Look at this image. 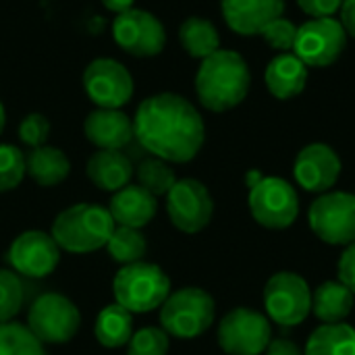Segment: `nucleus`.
<instances>
[{
    "mask_svg": "<svg viewBox=\"0 0 355 355\" xmlns=\"http://www.w3.org/2000/svg\"><path fill=\"white\" fill-rule=\"evenodd\" d=\"M135 139L152 156L183 164L193 160L206 139L200 110L183 96L160 92L146 98L133 119Z\"/></svg>",
    "mask_w": 355,
    "mask_h": 355,
    "instance_id": "nucleus-1",
    "label": "nucleus"
},
{
    "mask_svg": "<svg viewBox=\"0 0 355 355\" xmlns=\"http://www.w3.org/2000/svg\"><path fill=\"white\" fill-rule=\"evenodd\" d=\"M250 85V67L235 50H216L202 60L196 73L198 100L210 112H227L239 106L248 98Z\"/></svg>",
    "mask_w": 355,
    "mask_h": 355,
    "instance_id": "nucleus-2",
    "label": "nucleus"
},
{
    "mask_svg": "<svg viewBox=\"0 0 355 355\" xmlns=\"http://www.w3.org/2000/svg\"><path fill=\"white\" fill-rule=\"evenodd\" d=\"M114 227L116 223L108 208L100 204H73L54 218L50 235L69 254H92L106 248Z\"/></svg>",
    "mask_w": 355,
    "mask_h": 355,
    "instance_id": "nucleus-3",
    "label": "nucleus"
},
{
    "mask_svg": "<svg viewBox=\"0 0 355 355\" xmlns=\"http://www.w3.org/2000/svg\"><path fill=\"white\" fill-rule=\"evenodd\" d=\"M114 302L129 310L131 314H146L160 310V306L171 295L168 275L152 262L125 264L112 281Z\"/></svg>",
    "mask_w": 355,
    "mask_h": 355,
    "instance_id": "nucleus-4",
    "label": "nucleus"
},
{
    "mask_svg": "<svg viewBox=\"0 0 355 355\" xmlns=\"http://www.w3.org/2000/svg\"><path fill=\"white\" fill-rule=\"evenodd\" d=\"M216 316L214 297L200 287H183L171 291L160 306V329L175 339H196L204 335Z\"/></svg>",
    "mask_w": 355,
    "mask_h": 355,
    "instance_id": "nucleus-5",
    "label": "nucleus"
},
{
    "mask_svg": "<svg viewBox=\"0 0 355 355\" xmlns=\"http://www.w3.org/2000/svg\"><path fill=\"white\" fill-rule=\"evenodd\" d=\"M81 327L77 306L62 293H42L33 300L27 312V329L44 345L69 343Z\"/></svg>",
    "mask_w": 355,
    "mask_h": 355,
    "instance_id": "nucleus-6",
    "label": "nucleus"
},
{
    "mask_svg": "<svg viewBox=\"0 0 355 355\" xmlns=\"http://www.w3.org/2000/svg\"><path fill=\"white\" fill-rule=\"evenodd\" d=\"M248 204L254 220L272 231L289 229L300 214L297 191L281 177H262L250 187Z\"/></svg>",
    "mask_w": 355,
    "mask_h": 355,
    "instance_id": "nucleus-7",
    "label": "nucleus"
},
{
    "mask_svg": "<svg viewBox=\"0 0 355 355\" xmlns=\"http://www.w3.org/2000/svg\"><path fill=\"white\" fill-rule=\"evenodd\" d=\"M268 320L281 327H297L312 312V291L304 277L291 270L277 272L264 287Z\"/></svg>",
    "mask_w": 355,
    "mask_h": 355,
    "instance_id": "nucleus-8",
    "label": "nucleus"
},
{
    "mask_svg": "<svg viewBox=\"0 0 355 355\" xmlns=\"http://www.w3.org/2000/svg\"><path fill=\"white\" fill-rule=\"evenodd\" d=\"M347 48V33L339 19L320 17L310 19L297 27V37L293 54L306 67H331L335 64Z\"/></svg>",
    "mask_w": 355,
    "mask_h": 355,
    "instance_id": "nucleus-9",
    "label": "nucleus"
},
{
    "mask_svg": "<svg viewBox=\"0 0 355 355\" xmlns=\"http://www.w3.org/2000/svg\"><path fill=\"white\" fill-rule=\"evenodd\" d=\"M310 227L329 245H349L355 241V193L327 191L310 206Z\"/></svg>",
    "mask_w": 355,
    "mask_h": 355,
    "instance_id": "nucleus-10",
    "label": "nucleus"
},
{
    "mask_svg": "<svg viewBox=\"0 0 355 355\" xmlns=\"http://www.w3.org/2000/svg\"><path fill=\"white\" fill-rule=\"evenodd\" d=\"M112 40L121 50L137 58L158 56L166 46V31L160 19L144 8H129L114 15Z\"/></svg>",
    "mask_w": 355,
    "mask_h": 355,
    "instance_id": "nucleus-11",
    "label": "nucleus"
},
{
    "mask_svg": "<svg viewBox=\"0 0 355 355\" xmlns=\"http://www.w3.org/2000/svg\"><path fill=\"white\" fill-rule=\"evenodd\" d=\"M270 339L272 327L268 316L250 308L231 310L218 324V345L227 355L264 354Z\"/></svg>",
    "mask_w": 355,
    "mask_h": 355,
    "instance_id": "nucleus-12",
    "label": "nucleus"
},
{
    "mask_svg": "<svg viewBox=\"0 0 355 355\" xmlns=\"http://www.w3.org/2000/svg\"><path fill=\"white\" fill-rule=\"evenodd\" d=\"M83 89L96 108H123L133 98L135 81L123 62L102 56L85 67Z\"/></svg>",
    "mask_w": 355,
    "mask_h": 355,
    "instance_id": "nucleus-13",
    "label": "nucleus"
},
{
    "mask_svg": "<svg viewBox=\"0 0 355 355\" xmlns=\"http://www.w3.org/2000/svg\"><path fill=\"white\" fill-rule=\"evenodd\" d=\"M166 212L171 223L183 233L204 231L214 214V200L208 187L198 179H177L166 193Z\"/></svg>",
    "mask_w": 355,
    "mask_h": 355,
    "instance_id": "nucleus-14",
    "label": "nucleus"
},
{
    "mask_svg": "<svg viewBox=\"0 0 355 355\" xmlns=\"http://www.w3.org/2000/svg\"><path fill=\"white\" fill-rule=\"evenodd\" d=\"M60 248L50 233L25 231L17 235L6 252V260L17 275L44 279L52 275L60 262Z\"/></svg>",
    "mask_w": 355,
    "mask_h": 355,
    "instance_id": "nucleus-15",
    "label": "nucleus"
},
{
    "mask_svg": "<svg viewBox=\"0 0 355 355\" xmlns=\"http://www.w3.org/2000/svg\"><path fill=\"white\" fill-rule=\"evenodd\" d=\"M341 158L327 144L306 146L293 164L295 181L302 189L310 193H327L341 177Z\"/></svg>",
    "mask_w": 355,
    "mask_h": 355,
    "instance_id": "nucleus-16",
    "label": "nucleus"
},
{
    "mask_svg": "<svg viewBox=\"0 0 355 355\" xmlns=\"http://www.w3.org/2000/svg\"><path fill=\"white\" fill-rule=\"evenodd\" d=\"M83 133L98 150H123L135 137V127L121 108H96L83 121Z\"/></svg>",
    "mask_w": 355,
    "mask_h": 355,
    "instance_id": "nucleus-17",
    "label": "nucleus"
},
{
    "mask_svg": "<svg viewBox=\"0 0 355 355\" xmlns=\"http://www.w3.org/2000/svg\"><path fill=\"white\" fill-rule=\"evenodd\" d=\"M225 23L237 35H260L266 23L285 12V0H220Z\"/></svg>",
    "mask_w": 355,
    "mask_h": 355,
    "instance_id": "nucleus-18",
    "label": "nucleus"
},
{
    "mask_svg": "<svg viewBox=\"0 0 355 355\" xmlns=\"http://www.w3.org/2000/svg\"><path fill=\"white\" fill-rule=\"evenodd\" d=\"M108 212L121 227L144 229L158 212V198L141 185H127L112 193Z\"/></svg>",
    "mask_w": 355,
    "mask_h": 355,
    "instance_id": "nucleus-19",
    "label": "nucleus"
},
{
    "mask_svg": "<svg viewBox=\"0 0 355 355\" xmlns=\"http://www.w3.org/2000/svg\"><path fill=\"white\" fill-rule=\"evenodd\" d=\"M264 81H266L268 92L275 98L291 100L306 89L308 67L293 52H283L268 62Z\"/></svg>",
    "mask_w": 355,
    "mask_h": 355,
    "instance_id": "nucleus-20",
    "label": "nucleus"
},
{
    "mask_svg": "<svg viewBox=\"0 0 355 355\" xmlns=\"http://www.w3.org/2000/svg\"><path fill=\"white\" fill-rule=\"evenodd\" d=\"M89 181L104 191H119L133 179V164L121 150H98L87 160Z\"/></svg>",
    "mask_w": 355,
    "mask_h": 355,
    "instance_id": "nucleus-21",
    "label": "nucleus"
},
{
    "mask_svg": "<svg viewBox=\"0 0 355 355\" xmlns=\"http://www.w3.org/2000/svg\"><path fill=\"white\" fill-rule=\"evenodd\" d=\"M25 171L31 181H35L42 187H54L60 185L69 173H71V160L69 156L54 146H40L33 148L25 156Z\"/></svg>",
    "mask_w": 355,
    "mask_h": 355,
    "instance_id": "nucleus-22",
    "label": "nucleus"
},
{
    "mask_svg": "<svg viewBox=\"0 0 355 355\" xmlns=\"http://www.w3.org/2000/svg\"><path fill=\"white\" fill-rule=\"evenodd\" d=\"M355 295L341 281H327L312 293V310L324 324L343 322L354 310Z\"/></svg>",
    "mask_w": 355,
    "mask_h": 355,
    "instance_id": "nucleus-23",
    "label": "nucleus"
},
{
    "mask_svg": "<svg viewBox=\"0 0 355 355\" xmlns=\"http://www.w3.org/2000/svg\"><path fill=\"white\" fill-rule=\"evenodd\" d=\"M94 335L98 343L108 349L125 347L133 337V314L123 306H119L116 302L106 306L96 318Z\"/></svg>",
    "mask_w": 355,
    "mask_h": 355,
    "instance_id": "nucleus-24",
    "label": "nucleus"
},
{
    "mask_svg": "<svg viewBox=\"0 0 355 355\" xmlns=\"http://www.w3.org/2000/svg\"><path fill=\"white\" fill-rule=\"evenodd\" d=\"M181 48L193 58H208L216 50H220V35L214 23L202 17H187L179 27Z\"/></svg>",
    "mask_w": 355,
    "mask_h": 355,
    "instance_id": "nucleus-25",
    "label": "nucleus"
},
{
    "mask_svg": "<svg viewBox=\"0 0 355 355\" xmlns=\"http://www.w3.org/2000/svg\"><path fill=\"white\" fill-rule=\"evenodd\" d=\"M304 355H355V329L345 322L318 327L310 335Z\"/></svg>",
    "mask_w": 355,
    "mask_h": 355,
    "instance_id": "nucleus-26",
    "label": "nucleus"
},
{
    "mask_svg": "<svg viewBox=\"0 0 355 355\" xmlns=\"http://www.w3.org/2000/svg\"><path fill=\"white\" fill-rule=\"evenodd\" d=\"M106 250L110 254V258L119 264H133V262H139L144 260L146 256V250H148V243H146V237L141 233V229H131V227H121L116 225L108 243H106Z\"/></svg>",
    "mask_w": 355,
    "mask_h": 355,
    "instance_id": "nucleus-27",
    "label": "nucleus"
},
{
    "mask_svg": "<svg viewBox=\"0 0 355 355\" xmlns=\"http://www.w3.org/2000/svg\"><path fill=\"white\" fill-rule=\"evenodd\" d=\"M0 355H46L44 343L19 322L0 324Z\"/></svg>",
    "mask_w": 355,
    "mask_h": 355,
    "instance_id": "nucleus-28",
    "label": "nucleus"
},
{
    "mask_svg": "<svg viewBox=\"0 0 355 355\" xmlns=\"http://www.w3.org/2000/svg\"><path fill=\"white\" fill-rule=\"evenodd\" d=\"M137 181H139L137 185L148 189L152 196L160 198L173 189V185L177 183V177H175V171L171 168V162L152 156V158H146L137 166Z\"/></svg>",
    "mask_w": 355,
    "mask_h": 355,
    "instance_id": "nucleus-29",
    "label": "nucleus"
},
{
    "mask_svg": "<svg viewBox=\"0 0 355 355\" xmlns=\"http://www.w3.org/2000/svg\"><path fill=\"white\" fill-rule=\"evenodd\" d=\"M25 175V154L12 144H0V193L17 189Z\"/></svg>",
    "mask_w": 355,
    "mask_h": 355,
    "instance_id": "nucleus-30",
    "label": "nucleus"
},
{
    "mask_svg": "<svg viewBox=\"0 0 355 355\" xmlns=\"http://www.w3.org/2000/svg\"><path fill=\"white\" fill-rule=\"evenodd\" d=\"M23 283L15 270L0 268V324L10 322L23 306Z\"/></svg>",
    "mask_w": 355,
    "mask_h": 355,
    "instance_id": "nucleus-31",
    "label": "nucleus"
},
{
    "mask_svg": "<svg viewBox=\"0 0 355 355\" xmlns=\"http://www.w3.org/2000/svg\"><path fill=\"white\" fill-rule=\"evenodd\" d=\"M125 347H127V355H166L168 335L162 329L146 327L135 331Z\"/></svg>",
    "mask_w": 355,
    "mask_h": 355,
    "instance_id": "nucleus-32",
    "label": "nucleus"
},
{
    "mask_svg": "<svg viewBox=\"0 0 355 355\" xmlns=\"http://www.w3.org/2000/svg\"><path fill=\"white\" fill-rule=\"evenodd\" d=\"M260 35L264 37V42L279 50L281 54L283 52H293V46H295V37H297V25L285 17H277L272 19L270 23L264 25V29L260 31Z\"/></svg>",
    "mask_w": 355,
    "mask_h": 355,
    "instance_id": "nucleus-33",
    "label": "nucleus"
},
{
    "mask_svg": "<svg viewBox=\"0 0 355 355\" xmlns=\"http://www.w3.org/2000/svg\"><path fill=\"white\" fill-rule=\"evenodd\" d=\"M50 129H52V125H50L48 116H44L42 112H31L19 123V139L33 150V148L46 146Z\"/></svg>",
    "mask_w": 355,
    "mask_h": 355,
    "instance_id": "nucleus-34",
    "label": "nucleus"
},
{
    "mask_svg": "<svg viewBox=\"0 0 355 355\" xmlns=\"http://www.w3.org/2000/svg\"><path fill=\"white\" fill-rule=\"evenodd\" d=\"M297 4L312 19H320V17H333V15H337L341 10L343 0H297Z\"/></svg>",
    "mask_w": 355,
    "mask_h": 355,
    "instance_id": "nucleus-35",
    "label": "nucleus"
},
{
    "mask_svg": "<svg viewBox=\"0 0 355 355\" xmlns=\"http://www.w3.org/2000/svg\"><path fill=\"white\" fill-rule=\"evenodd\" d=\"M339 281L355 295V241L345 245V252L339 260Z\"/></svg>",
    "mask_w": 355,
    "mask_h": 355,
    "instance_id": "nucleus-36",
    "label": "nucleus"
},
{
    "mask_svg": "<svg viewBox=\"0 0 355 355\" xmlns=\"http://www.w3.org/2000/svg\"><path fill=\"white\" fill-rule=\"evenodd\" d=\"M264 355H304L302 349L289 339H270Z\"/></svg>",
    "mask_w": 355,
    "mask_h": 355,
    "instance_id": "nucleus-37",
    "label": "nucleus"
},
{
    "mask_svg": "<svg viewBox=\"0 0 355 355\" xmlns=\"http://www.w3.org/2000/svg\"><path fill=\"white\" fill-rule=\"evenodd\" d=\"M341 25L347 35L355 40V0H343L341 4Z\"/></svg>",
    "mask_w": 355,
    "mask_h": 355,
    "instance_id": "nucleus-38",
    "label": "nucleus"
},
{
    "mask_svg": "<svg viewBox=\"0 0 355 355\" xmlns=\"http://www.w3.org/2000/svg\"><path fill=\"white\" fill-rule=\"evenodd\" d=\"M104 4V8H108L110 12L119 15V12H125L129 8H133L135 0H100Z\"/></svg>",
    "mask_w": 355,
    "mask_h": 355,
    "instance_id": "nucleus-39",
    "label": "nucleus"
},
{
    "mask_svg": "<svg viewBox=\"0 0 355 355\" xmlns=\"http://www.w3.org/2000/svg\"><path fill=\"white\" fill-rule=\"evenodd\" d=\"M262 177H264V175H262L260 171H250V173H248V187H254Z\"/></svg>",
    "mask_w": 355,
    "mask_h": 355,
    "instance_id": "nucleus-40",
    "label": "nucleus"
},
{
    "mask_svg": "<svg viewBox=\"0 0 355 355\" xmlns=\"http://www.w3.org/2000/svg\"><path fill=\"white\" fill-rule=\"evenodd\" d=\"M4 127H6V110H4V104H2V100H0V135H2V131H4Z\"/></svg>",
    "mask_w": 355,
    "mask_h": 355,
    "instance_id": "nucleus-41",
    "label": "nucleus"
}]
</instances>
